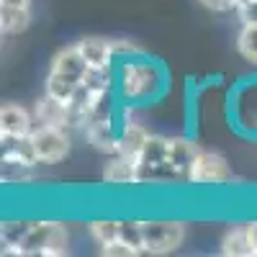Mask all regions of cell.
<instances>
[{
    "mask_svg": "<svg viewBox=\"0 0 257 257\" xmlns=\"http://www.w3.org/2000/svg\"><path fill=\"white\" fill-rule=\"evenodd\" d=\"M170 88L167 67L149 54L116 62V93L126 105H152L165 98Z\"/></svg>",
    "mask_w": 257,
    "mask_h": 257,
    "instance_id": "cell-1",
    "label": "cell"
},
{
    "mask_svg": "<svg viewBox=\"0 0 257 257\" xmlns=\"http://www.w3.org/2000/svg\"><path fill=\"white\" fill-rule=\"evenodd\" d=\"M226 116L234 132L257 142V77H244L229 90Z\"/></svg>",
    "mask_w": 257,
    "mask_h": 257,
    "instance_id": "cell-2",
    "label": "cell"
},
{
    "mask_svg": "<svg viewBox=\"0 0 257 257\" xmlns=\"http://www.w3.org/2000/svg\"><path fill=\"white\" fill-rule=\"evenodd\" d=\"M70 252V237L62 221L34 219L26 239L21 242V257H62Z\"/></svg>",
    "mask_w": 257,
    "mask_h": 257,
    "instance_id": "cell-3",
    "label": "cell"
},
{
    "mask_svg": "<svg viewBox=\"0 0 257 257\" xmlns=\"http://www.w3.org/2000/svg\"><path fill=\"white\" fill-rule=\"evenodd\" d=\"M144 254H170L185 242V224L175 219H142Z\"/></svg>",
    "mask_w": 257,
    "mask_h": 257,
    "instance_id": "cell-4",
    "label": "cell"
},
{
    "mask_svg": "<svg viewBox=\"0 0 257 257\" xmlns=\"http://www.w3.org/2000/svg\"><path fill=\"white\" fill-rule=\"evenodd\" d=\"M231 180H234V173L226 157L219 152H211V149H201V155L196 157L188 173L190 185H226Z\"/></svg>",
    "mask_w": 257,
    "mask_h": 257,
    "instance_id": "cell-5",
    "label": "cell"
},
{
    "mask_svg": "<svg viewBox=\"0 0 257 257\" xmlns=\"http://www.w3.org/2000/svg\"><path fill=\"white\" fill-rule=\"evenodd\" d=\"M34 149L39 165H57L70 155V137L67 128H57V126H36L31 134Z\"/></svg>",
    "mask_w": 257,
    "mask_h": 257,
    "instance_id": "cell-6",
    "label": "cell"
},
{
    "mask_svg": "<svg viewBox=\"0 0 257 257\" xmlns=\"http://www.w3.org/2000/svg\"><path fill=\"white\" fill-rule=\"evenodd\" d=\"M201 144L193 139V137H173L170 139V147H167V160L173 165V170L178 173L180 183H188V173L196 157L201 155Z\"/></svg>",
    "mask_w": 257,
    "mask_h": 257,
    "instance_id": "cell-7",
    "label": "cell"
},
{
    "mask_svg": "<svg viewBox=\"0 0 257 257\" xmlns=\"http://www.w3.org/2000/svg\"><path fill=\"white\" fill-rule=\"evenodd\" d=\"M36 128L34 111H26L18 103H3L0 108V134L3 137H31Z\"/></svg>",
    "mask_w": 257,
    "mask_h": 257,
    "instance_id": "cell-8",
    "label": "cell"
},
{
    "mask_svg": "<svg viewBox=\"0 0 257 257\" xmlns=\"http://www.w3.org/2000/svg\"><path fill=\"white\" fill-rule=\"evenodd\" d=\"M0 152H3L6 162H16V165H24L31 170L39 165L31 137H3L0 134Z\"/></svg>",
    "mask_w": 257,
    "mask_h": 257,
    "instance_id": "cell-9",
    "label": "cell"
},
{
    "mask_svg": "<svg viewBox=\"0 0 257 257\" xmlns=\"http://www.w3.org/2000/svg\"><path fill=\"white\" fill-rule=\"evenodd\" d=\"M103 183L105 185H139L137 178V160H128L123 155H111L103 170Z\"/></svg>",
    "mask_w": 257,
    "mask_h": 257,
    "instance_id": "cell-10",
    "label": "cell"
},
{
    "mask_svg": "<svg viewBox=\"0 0 257 257\" xmlns=\"http://www.w3.org/2000/svg\"><path fill=\"white\" fill-rule=\"evenodd\" d=\"M147 139H149V132L142 123L132 121V116H128L121 126V134H118V155H123L128 160H137L142 155Z\"/></svg>",
    "mask_w": 257,
    "mask_h": 257,
    "instance_id": "cell-11",
    "label": "cell"
},
{
    "mask_svg": "<svg viewBox=\"0 0 257 257\" xmlns=\"http://www.w3.org/2000/svg\"><path fill=\"white\" fill-rule=\"evenodd\" d=\"M52 72H59L64 77H72L77 82H82L85 72H88V62H85V57L80 54L77 44L75 47H64L54 54L52 59Z\"/></svg>",
    "mask_w": 257,
    "mask_h": 257,
    "instance_id": "cell-12",
    "label": "cell"
},
{
    "mask_svg": "<svg viewBox=\"0 0 257 257\" xmlns=\"http://www.w3.org/2000/svg\"><path fill=\"white\" fill-rule=\"evenodd\" d=\"M34 118L36 126H57V128H70V113L67 103H59L49 95H44L34 105Z\"/></svg>",
    "mask_w": 257,
    "mask_h": 257,
    "instance_id": "cell-13",
    "label": "cell"
},
{
    "mask_svg": "<svg viewBox=\"0 0 257 257\" xmlns=\"http://www.w3.org/2000/svg\"><path fill=\"white\" fill-rule=\"evenodd\" d=\"M77 49L85 57L88 67H108L113 64V49H111V39H100V36H85L77 41Z\"/></svg>",
    "mask_w": 257,
    "mask_h": 257,
    "instance_id": "cell-14",
    "label": "cell"
},
{
    "mask_svg": "<svg viewBox=\"0 0 257 257\" xmlns=\"http://www.w3.org/2000/svg\"><path fill=\"white\" fill-rule=\"evenodd\" d=\"M221 254L226 257H254V247L249 239V229L247 224H234L226 229V234L221 237Z\"/></svg>",
    "mask_w": 257,
    "mask_h": 257,
    "instance_id": "cell-15",
    "label": "cell"
},
{
    "mask_svg": "<svg viewBox=\"0 0 257 257\" xmlns=\"http://www.w3.org/2000/svg\"><path fill=\"white\" fill-rule=\"evenodd\" d=\"M34 219H8L0 226V244H3V254L21 257V242L26 239Z\"/></svg>",
    "mask_w": 257,
    "mask_h": 257,
    "instance_id": "cell-16",
    "label": "cell"
},
{
    "mask_svg": "<svg viewBox=\"0 0 257 257\" xmlns=\"http://www.w3.org/2000/svg\"><path fill=\"white\" fill-rule=\"evenodd\" d=\"M31 24V8H16V6H0V31L3 36H18Z\"/></svg>",
    "mask_w": 257,
    "mask_h": 257,
    "instance_id": "cell-17",
    "label": "cell"
},
{
    "mask_svg": "<svg viewBox=\"0 0 257 257\" xmlns=\"http://www.w3.org/2000/svg\"><path fill=\"white\" fill-rule=\"evenodd\" d=\"M77 88H80L77 80L64 77V75L52 72V70H49V75H47V80H44V95H49V98H54V100H59V103H70L72 95L77 93Z\"/></svg>",
    "mask_w": 257,
    "mask_h": 257,
    "instance_id": "cell-18",
    "label": "cell"
},
{
    "mask_svg": "<svg viewBox=\"0 0 257 257\" xmlns=\"http://www.w3.org/2000/svg\"><path fill=\"white\" fill-rule=\"evenodd\" d=\"M88 231H90V237L98 247L103 244H111L116 239H121V221L116 219H95L88 224Z\"/></svg>",
    "mask_w": 257,
    "mask_h": 257,
    "instance_id": "cell-19",
    "label": "cell"
},
{
    "mask_svg": "<svg viewBox=\"0 0 257 257\" xmlns=\"http://www.w3.org/2000/svg\"><path fill=\"white\" fill-rule=\"evenodd\" d=\"M237 52L244 62L257 67V26L242 24L237 31Z\"/></svg>",
    "mask_w": 257,
    "mask_h": 257,
    "instance_id": "cell-20",
    "label": "cell"
},
{
    "mask_svg": "<svg viewBox=\"0 0 257 257\" xmlns=\"http://www.w3.org/2000/svg\"><path fill=\"white\" fill-rule=\"evenodd\" d=\"M121 242H126L137 254H144V231L142 219H121Z\"/></svg>",
    "mask_w": 257,
    "mask_h": 257,
    "instance_id": "cell-21",
    "label": "cell"
},
{
    "mask_svg": "<svg viewBox=\"0 0 257 257\" xmlns=\"http://www.w3.org/2000/svg\"><path fill=\"white\" fill-rule=\"evenodd\" d=\"M111 49H113V62H123V59L147 54L139 44H134V41H128V39H111Z\"/></svg>",
    "mask_w": 257,
    "mask_h": 257,
    "instance_id": "cell-22",
    "label": "cell"
},
{
    "mask_svg": "<svg viewBox=\"0 0 257 257\" xmlns=\"http://www.w3.org/2000/svg\"><path fill=\"white\" fill-rule=\"evenodd\" d=\"M100 254H105V257H139L137 254V249H132L126 242H121V239H116V242H111V244H103L100 247Z\"/></svg>",
    "mask_w": 257,
    "mask_h": 257,
    "instance_id": "cell-23",
    "label": "cell"
},
{
    "mask_svg": "<svg viewBox=\"0 0 257 257\" xmlns=\"http://www.w3.org/2000/svg\"><path fill=\"white\" fill-rule=\"evenodd\" d=\"M237 18L239 24H249V26H257V0H244V3L237 6Z\"/></svg>",
    "mask_w": 257,
    "mask_h": 257,
    "instance_id": "cell-24",
    "label": "cell"
},
{
    "mask_svg": "<svg viewBox=\"0 0 257 257\" xmlns=\"http://www.w3.org/2000/svg\"><path fill=\"white\" fill-rule=\"evenodd\" d=\"M242 0H201V6L208 11H216V13H226V11H237V6Z\"/></svg>",
    "mask_w": 257,
    "mask_h": 257,
    "instance_id": "cell-25",
    "label": "cell"
},
{
    "mask_svg": "<svg viewBox=\"0 0 257 257\" xmlns=\"http://www.w3.org/2000/svg\"><path fill=\"white\" fill-rule=\"evenodd\" d=\"M247 229H249V239H252V247H254V257H257V221H247Z\"/></svg>",
    "mask_w": 257,
    "mask_h": 257,
    "instance_id": "cell-26",
    "label": "cell"
},
{
    "mask_svg": "<svg viewBox=\"0 0 257 257\" xmlns=\"http://www.w3.org/2000/svg\"><path fill=\"white\" fill-rule=\"evenodd\" d=\"M0 6H16V8H31V0H0Z\"/></svg>",
    "mask_w": 257,
    "mask_h": 257,
    "instance_id": "cell-27",
    "label": "cell"
},
{
    "mask_svg": "<svg viewBox=\"0 0 257 257\" xmlns=\"http://www.w3.org/2000/svg\"><path fill=\"white\" fill-rule=\"evenodd\" d=\"M242 3H244V0H242Z\"/></svg>",
    "mask_w": 257,
    "mask_h": 257,
    "instance_id": "cell-28",
    "label": "cell"
}]
</instances>
